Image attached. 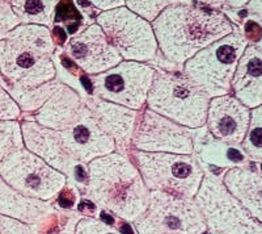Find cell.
Wrapping results in <instances>:
<instances>
[{"instance_id":"obj_1","label":"cell","mask_w":262,"mask_h":234,"mask_svg":"<svg viewBox=\"0 0 262 234\" xmlns=\"http://www.w3.org/2000/svg\"><path fill=\"white\" fill-rule=\"evenodd\" d=\"M151 25L159 51L181 67L198 51L236 30L223 11L189 0L168 6Z\"/></svg>"},{"instance_id":"obj_2","label":"cell","mask_w":262,"mask_h":234,"mask_svg":"<svg viewBox=\"0 0 262 234\" xmlns=\"http://www.w3.org/2000/svg\"><path fill=\"white\" fill-rule=\"evenodd\" d=\"M84 198L116 219L133 222L147 209L149 191L126 154L113 151L86 165Z\"/></svg>"},{"instance_id":"obj_3","label":"cell","mask_w":262,"mask_h":234,"mask_svg":"<svg viewBox=\"0 0 262 234\" xmlns=\"http://www.w3.org/2000/svg\"><path fill=\"white\" fill-rule=\"evenodd\" d=\"M55 40L43 25L18 24L0 38V76L4 87L30 90L57 78Z\"/></svg>"},{"instance_id":"obj_4","label":"cell","mask_w":262,"mask_h":234,"mask_svg":"<svg viewBox=\"0 0 262 234\" xmlns=\"http://www.w3.org/2000/svg\"><path fill=\"white\" fill-rule=\"evenodd\" d=\"M248 44L244 33L233 30L186 61L181 74L210 99L231 93L236 65Z\"/></svg>"},{"instance_id":"obj_5","label":"cell","mask_w":262,"mask_h":234,"mask_svg":"<svg viewBox=\"0 0 262 234\" xmlns=\"http://www.w3.org/2000/svg\"><path fill=\"white\" fill-rule=\"evenodd\" d=\"M126 155L138 168L148 191L194 199L205 177L195 154L147 153L130 149Z\"/></svg>"},{"instance_id":"obj_6","label":"cell","mask_w":262,"mask_h":234,"mask_svg":"<svg viewBox=\"0 0 262 234\" xmlns=\"http://www.w3.org/2000/svg\"><path fill=\"white\" fill-rule=\"evenodd\" d=\"M209 102L210 98L182 74L156 69L146 107L179 125L200 129L205 126Z\"/></svg>"},{"instance_id":"obj_7","label":"cell","mask_w":262,"mask_h":234,"mask_svg":"<svg viewBox=\"0 0 262 234\" xmlns=\"http://www.w3.org/2000/svg\"><path fill=\"white\" fill-rule=\"evenodd\" d=\"M194 201L210 233L262 234V222L257 221L227 191L221 177L205 172Z\"/></svg>"},{"instance_id":"obj_8","label":"cell","mask_w":262,"mask_h":234,"mask_svg":"<svg viewBox=\"0 0 262 234\" xmlns=\"http://www.w3.org/2000/svg\"><path fill=\"white\" fill-rule=\"evenodd\" d=\"M138 234H203L207 230L194 199L149 191L144 213L133 222Z\"/></svg>"},{"instance_id":"obj_9","label":"cell","mask_w":262,"mask_h":234,"mask_svg":"<svg viewBox=\"0 0 262 234\" xmlns=\"http://www.w3.org/2000/svg\"><path fill=\"white\" fill-rule=\"evenodd\" d=\"M96 24L123 61L151 62L158 57L159 48L151 23L123 7L100 12Z\"/></svg>"},{"instance_id":"obj_10","label":"cell","mask_w":262,"mask_h":234,"mask_svg":"<svg viewBox=\"0 0 262 234\" xmlns=\"http://www.w3.org/2000/svg\"><path fill=\"white\" fill-rule=\"evenodd\" d=\"M0 178L17 192L43 201H54L69 180L27 147L13 151L0 162Z\"/></svg>"},{"instance_id":"obj_11","label":"cell","mask_w":262,"mask_h":234,"mask_svg":"<svg viewBox=\"0 0 262 234\" xmlns=\"http://www.w3.org/2000/svg\"><path fill=\"white\" fill-rule=\"evenodd\" d=\"M155 70L156 67L143 62L121 61L107 71L88 78L93 96L140 111L146 107Z\"/></svg>"},{"instance_id":"obj_12","label":"cell","mask_w":262,"mask_h":234,"mask_svg":"<svg viewBox=\"0 0 262 234\" xmlns=\"http://www.w3.org/2000/svg\"><path fill=\"white\" fill-rule=\"evenodd\" d=\"M131 149L147 153L194 154V129L144 107L138 114Z\"/></svg>"},{"instance_id":"obj_13","label":"cell","mask_w":262,"mask_h":234,"mask_svg":"<svg viewBox=\"0 0 262 234\" xmlns=\"http://www.w3.org/2000/svg\"><path fill=\"white\" fill-rule=\"evenodd\" d=\"M20 126L24 147L43 159L51 167L64 174L81 192L85 186L86 166L80 165L70 157L60 141L59 132L39 125L27 117L21 119Z\"/></svg>"},{"instance_id":"obj_14","label":"cell","mask_w":262,"mask_h":234,"mask_svg":"<svg viewBox=\"0 0 262 234\" xmlns=\"http://www.w3.org/2000/svg\"><path fill=\"white\" fill-rule=\"evenodd\" d=\"M64 51L75 66L88 76L107 71L123 61L96 23L72 34Z\"/></svg>"},{"instance_id":"obj_15","label":"cell","mask_w":262,"mask_h":234,"mask_svg":"<svg viewBox=\"0 0 262 234\" xmlns=\"http://www.w3.org/2000/svg\"><path fill=\"white\" fill-rule=\"evenodd\" d=\"M58 132L66 151L80 165L86 166L98 157L116 151L114 140L101 129L86 105L78 120L67 129Z\"/></svg>"},{"instance_id":"obj_16","label":"cell","mask_w":262,"mask_h":234,"mask_svg":"<svg viewBox=\"0 0 262 234\" xmlns=\"http://www.w3.org/2000/svg\"><path fill=\"white\" fill-rule=\"evenodd\" d=\"M250 121V108L232 93L211 98L207 107L205 128L216 141L240 146Z\"/></svg>"},{"instance_id":"obj_17","label":"cell","mask_w":262,"mask_h":234,"mask_svg":"<svg viewBox=\"0 0 262 234\" xmlns=\"http://www.w3.org/2000/svg\"><path fill=\"white\" fill-rule=\"evenodd\" d=\"M84 103L97 124L116 142V151L126 154L131 149L139 111L96 96H84Z\"/></svg>"},{"instance_id":"obj_18","label":"cell","mask_w":262,"mask_h":234,"mask_svg":"<svg viewBox=\"0 0 262 234\" xmlns=\"http://www.w3.org/2000/svg\"><path fill=\"white\" fill-rule=\"evenodd\" d=\"M84 105V96L79 91L59 81L49 99L32 113L30 120L53 130L67 129L78 120Z\"/></svg>"},{"instance_id":"obj_19","label":"cell","mask_w":262,"mask_h":234,"mask_svg":"<svg viewBox=\"0 0 262 234\" xmlns=\"http://www.w3.org/2000/svg\"><path fill=\"white\" fill-rule=\"evenodd\" d=\"M231 93L250 109L262 105L261 41L248 44L243 51L231 81Z\"/></svg>"},{"instance_id":"obj_20","label":"cell","mask_w":262,"mask_h":234,"mask_svg":"<svg viewBox=\"0 0 262 234\" xmlns=\"http://www.w3.org/2000/svg\"><path fill=\"white\" fill-rule=\"evenodd\" d=\"M224 187L257 221L262 222L261 165L231 167L221 177Z\"/></svg>"},{"instance_id":"obj_21","label":"cell","mask_w":262,"mask_h":234,"mask_svg":"<svg viewBox=\"0 0 262 234\" xmlns=\"http://www.w3.org/2000/svg\"><path fill=\"white\" fill-rule=\"evenodd\" d=\"M57 207L53 201H43L17 192L0 178V215L25 224H45Z\"/></svg>"},{"instance_id":"obj_22","label":"cell","mask_w":262,"mask_h":234,"mask_svg":"<svg viewBox=\"0 0 262 234\" xmlns=\"http://www.w3.org/2000/svg\"><path fill=\"white\" fill-rule=\"evenodd\" d=\"M194 138H198L201 141L200 146H194V154L200 161L203 171L209 167H217L221 168V171H226L231 167H244L252 165L243 153L242 147L216 141L207 133L206 128L202 137H200L194 129Z\"/></svg>"},{"instance_id":"obj_23","label":"cell","mask_w":262,"mask_h":234,"mask_svg":"<svg viewBox=\"0 0 262 234\" xmlns=\"http://www.w3.org/2000/svg\"><path fill=\"white\" fill-rule=\"evenodd\" d=\"M20 24H36L50 28L60 0H8Z\"/></svg>"},{"instance_id":"obj_24","label":"cell","mask_w":262,"mask_h":234,"mask_svg":"<svg viewBox=\"0 0 262 234\" xmlns=\"http://www.w3.org/2000/svg\"><path fill=\"white\" fill-rule=\"evenodd\" d=\"M58 83H59V81L55 78L53 81L41 84V86L30 88V90H12V88H6V90L11 93V96L17 103L21 109V113L24 116L27 113H34L49 99L53 91L57 88Z\"/></svg>"},{"instance_id":"obj_25","label":"cell","mask_w":262,"mask_h":234,"mask_svg":"<svg viewBox=\"0 0 262 234\" xmlns=\"http://www.w3.org/2000/svg\"><path fill=\"white\" fill-rule=\"evenodd\" d=\"M243 153L252 163L262 161V105L250 109V121L247 133L240 144Z\"/></svg>"},{"instance_id":"obj_26","label":"cell","mask_w":262,"mask_h":234,"mask_svg":"<svg viewBox=\"0 0 262 234\" xmlns=\"http://www.w3.org/2000/svg\"><path fill=\"white\" fill-rule=\"evenodd\" d=\"M21 147H24V141L20 120H0V162Z\"/></svg>"},{"instance_id":"obj_27","label":"cell","mask_w":262,"mask_h":234,"mask_svg":"<svg viewBox=\"0 0 262 234\" xmlns=\"http://www.w3.org/2000/svg\"><path fill=\"white\" fill-rule=\"evenodd\" d=\"M184 2L188 0H125V7L148 23H152L168 6Z\"/></svg>"},{"instance_id":"obj_28","label":"cell","mask_w":262,"mask_h":234,"mask_svg":"<svg viewBox=\"0 0 262 234\" xmlns=\"http://www.w3.org/2000/svg\"><path fill=\"white\" fill-rule=\"evenodd\" d=\"M74 234H123L122 230L114 228L113 224L104 221L100 217L83 216L75 226Z\"/></svg>"},{"instance_id":"obj_29","label":"cell","mask_w":262,"mask_h":234,"mask_svg":"<svg viewBox=\"0 0 262 234\" xmlns=\"http://www.w3.org/2000/svg\"><path fill=\"white\" fill-rule=\"evenodd\" d=\"M2 234H45V224H25L18 220L0 215Z\"/></svg>"},{"instance_id":"obj_30","label":"cell","mask_w":262,"mask_h":234,"mask_svg":"<svg viewBox=\"0 0 262 234\" xmlns=\"http://www.w3.org/2000/svg\"><path fill=\"white\" fill-rule=\"evenodd\" d=\"M23 113L11 93L4 87V81L0 76V120H21Z\"/></svg>"},{"instance_id":"obj_31","label":"cell","mask_w":262,"mask_h":234,"mask_svg":"<svg viewBox=\"0 0 262 234\" xmlns=\"http://www.w3.org/2000/svg\"><path fill=\"white\" fill-rule=\"evenodd\" d=\"M54 200V205L63 210H75L78 208L79 200H80V191L75 183L67 180L64 188L58 193V196Z\"/></svg>"},{"instance_id":"obj_32","label":"cell","mask_w":262,"mask_h":234,"mask_svg":"<svg viewBox=\"0 0 262 234\" xmlns=\"http://www.w3.org/2000/svg\"><path fill=\"white\" fill-rule=\"evenodd\" d=\"M196 2L202 6L212 9H219V11H222L223 8H243L249 3V0H196Z\"/></svg>"},{"instance_id":"obj_33","label":"cell","mask_w":262,"mask_h":234,"mask_svg":"<svg viewBox=\"0 0 262 234\" xmlns=\"http://www.w3.org/2000/svg\"><path fill=\"white\" fill-rule=\"evenodd\" d=\"M91 6L98 9L100 12L111 11V9L118 8V7L125 6V0H86Z\"/></svg>"},{"instance_id":"obj_34","label":"cell","mask_w":262,"mask_h":234,"mask_svg":"<svg viewBox=\"0 0 262 234\" xmlns=\"http://www.w3.org/2000/svg\"><path fill=\"white\" fill-rule=\"evenodd\" d=\"M0 234H2V233H0Z\"/></svg>"}]
</instances>
